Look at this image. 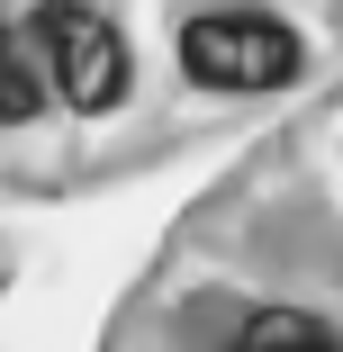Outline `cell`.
Masks as SVG:
<instances>
[{"label": "cell", "mask_w": 343, "mask_h": 352, "mask_svg": "<svg viewBox=\"0 0 343 352\" xmlns=\"http://www.w3.org/2000/svg\"><path fill=\"white\" fill-rule=\"evenodd\" d=\"M181 63L208 91H280L298 73V36L271 10H208L181 28Z\"/></svg>", "instance_id": "cell-1"}, {"label": "cell", "mask_w": 343, "mask_h": 352, "mask_svg": "<svg viewBox=\"0 0 343 352\" xmlns=\"http://www.w3.org/2000/svg\"><path fill=\"white\" fill-rule=\"evenodd\" d=\"M36 45H45V82L73 109H118L126 100V36L82 10V0H45L36 10Z\"/></svg>", "instance_id": "cell-2"}, {"label": "cell", "mask_w": 343, "mask_h": 352, "mask_svg": "<svg viewBox=\"0 0 343 352\" xmlns=\"http://www.w3.org/2000/svg\"><path fill=\"white\" fill-rule=\"evenodd\" d=\"M36 109H45V73H36L27 36L0 19V126H19V118H36Z\"/></svg>", "instance_id": "cell-3"}, {"label": "cell", "mask_w": 343, "mask_h": 352, "mask_svg": "<svg viewBox=\"0 0 343 352\" xmlns=\"http://www.w3.org/2000/svg\"><path fill=\"white\" fill-rule=\"evenodd\" d=\"M235 352H343L316 316H298V307H262L244 334H235Z\"/></svg>", "instance_id": "cell-4"}]
</instances>
